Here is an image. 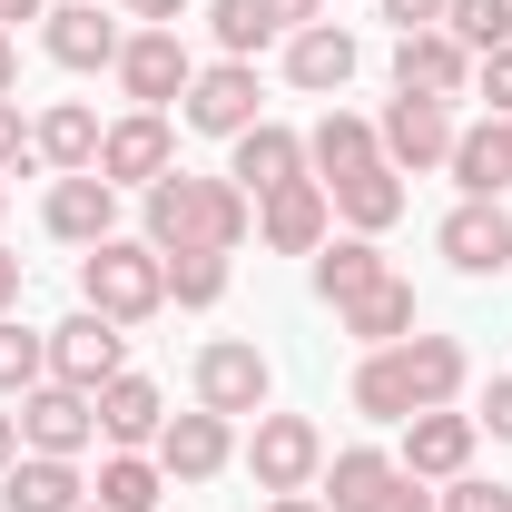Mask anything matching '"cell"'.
Returning <instances> with one entry per match:
<instances>
[{
	"label": "cell",
	"mask_w": 512,
	"mask_h": 512,
	"mask_svg": "<svg viewBox=\"0 0 512 512\" xmlns=\"http://www.w3.org/2000/svg\"><path fill=\"white\" fill-rule=\"evenodd\" d=\"M473 375V355L453 345V335H404V345H375L365 365H355V414L365 424H404V414H434L453 404Z\"/></svg>",
	"instance_id": "1"
},
{
	"label": "cell",
	"mask_w": 512,
	"mask_h": 512,
	"mask_svg": "<svg viewBox=\"0 0 512 512\" xmlns=\"http://www.w3.org/2000/svg\"><path fill=\"white\" fill-rule=\"evenodd\" d=\"M138 197H148V247L158 256H188V247L237 256L256 237V197L237 188V178H188V168H168L158 188H138Z\"/></svg>",
	"instance_id": "2"
},
{
	"label": "cell",
	"mask_w": 512,
	"mask_h": 512,
	"mask_svg": "<svg viewBox=\"0 0 512 512\" xmlns=\"http://www.w3.org/2000/svg\"><path fill=\"white\" fill-rule=\"evenodd\" d=\"M79 306L109 325H148L168 306V256L148 247V237H99V247L79 256Z\"/></svg>",
	"instance_id": "3"
},
{
	"label": "cell",
	"mask_w": 512,
	"mask_h": 512,
	"mask_svg": "<svg viewBox=\"0 0 512 512\" xmlns=\"http://www.w3.org/2000/svg\"><path fill=\"white\" fill-rule=\"evenodd\" d=\"M247 473H256V493H316V473H325V434L306 424V414H256V434H247Z\"/></svg>",
	"instance_id": "4"
},
{
	"label": "cell",
	"mask_w": 512,
	"mask_h": 512,
	"mask_svg": "<svg viewBox=\"0 0 512 512\" xmlns=\"http://www.w3.org/2000/svg\"><path fill=\"white\" fill-rule=\"evenodd\" d=\"M375 138H384V168H394V178H424V168L453 158L463 128H453V99H404V89H394V109L375 119Z\"/></svg>",
	"instance_id": "5"
},
{
	"label": "cell",
	"mask_w": 512,
	"mask_h": 512,
	"mask_svg": "<svg viewBox=\"0 0 512 512\" xmlns=\"http://www.w3.org/2000/svg\"><path fill=\"white\" fill-rule=\"evenodd\" d=\"M178 168V128H168V109H128V119H109V138H99V178L109 188H158Z\"/></svg>",
	"instance_id": "6"
},
{
	"label": "cell",
	"mask_w": 512,
	"mask_h": 512,
	"mask_svg": "<svg viewBox=\"0 0 512 512\" xmlns=\"http://www.w3.org/2000/svg\"><path fill=\"white\" fill-rule=\"evenodd\" d=\"M266 394H276V375H266V355H256L247 335H217V345H197V404L207 414H266Z\"/></svg>",
	"instance_id": "7"
},
{
	"label": "cell",
	"mask_w": 512,
	"mask_h": 512,
	"mask_svg": "<svg viewBox=\"0 0 512 512\" xmlns=\"http://www.w3.org/2000/svg\"><path fill=\"white\" fill-rule=\"evenodd\" d=\"M10 414H20V453H60V463H79L89 434H99V404L79 384H30Z\"/></svg>",
	"instance_id": "8"
},
{
	"label": "cell",
	"mask_w": 512,
	"mask_h": 512,
	"mask_svg": "<svg viewBox=\"0 0 512 512\" xmlns=\"http://www.w3.org/2000/svg\"><path fill=\"white\" fill-rule=\"evenodd\" d=\"M109 375H128V325H109V316H79L69 325H50V384H79V394H99Z\"/></svg>",
	"instance_id": "9"
},
{
	"label": "cell",
	"mask_w": 512,
	"mask_h": 512,
	"mask_svg": "<svg viewBox=\"0 0 512 512\" xmlns=\"http://www.w3.org/2000/svg\"><path fill=\"white\" fill-rule=\"evenodd\" d=\"M178 119L197 138H247L256 128V60H207L188 79V99H178Z\"/></svg>",
	"instance_id": "10"
},
{
	"label": "cell",
	"mask_w": 512,
	"mask_h": 512,
	"mask_svg": "<svg viewBox=\"0 0 512 512\" xmlns=\"http://www.w3.org/2000/svg\"><path fill=\"white\" fill-rule=\"evenodd\" d=\"M394 89H404V99H463V89H473V50L453 40L444 20H434V30H404V40H394Z\"/></svg>",
	"instance_id": "11"
},
{
	"label": "cell",
	"mask_w": 512,
	"mask_h": 512,
	"mask_svg": "<svg viewBox=\"0 0 512 512\" xmlns=\"http://www.w3.org/2000/svg\"><path fill=\"white\" fill-rule=\"evenodd\" d=\"M227 463H237V424H227V414L197 404V414H168V424H158V473H168V483H217Z\"/></svg>",
	"instance_id": "12"
},
{
	"label": "cell",
	"mask_w": 512,
	"mask_h": 512,
	"mask_svg": "<svg viewBox=\"0 0 512 512\" xmlns=\"http://www.w3.org/2000/svg\"><path fill=\"white\" fill-rule=\"evenodd\" d=\"M473 444H483V424L473 414H453V404H434V414H404V473L414 483H453V473H473Z\"/></svg>",
	"instance_id": "13"
},
{
	"label": "cell",
	"mask_w": 512,
	"mask_h": 512,
	"mask_svg": "<svg viewBox=\"0 0 512 512\" xmlns=\"http://www.w3.org/2000/svg\"><path fill=\"white\" fill-rule=\"evenodd\" d=\"M188 79H197V60H188V40H178V30H128V50H119V89L138 99V109H168V99H188Z\"/></svg>",
	"instance_id": "14"
},
{
	"label": "cell",
	"mask_w": 512,
	"mask_h": 512,
	"mask_svg": "<svg viewBox=\"0 0 512 512\" xmlns=\"http://www.w3.org/2000/svg\"><path fill=\"white\" fill-rule=\"evenodd\" d=\"M40 50H50L60 69H119L128 30L99 10V0H50V20H40Z\"/></svg>",
	"instance_id": "15"
},
{
	"label": "cell",
	"mask_w": 512,
	"mask_h": 512,
	"mask_svg": "<svg viewBox=\"0 0 512 512\" xmlns=\"http://www.w3.org/2000/svg\"><path fill=\"white\" fill-rule=\"evenodd\" d=\"M325 227H335V197H325V178H296V188L256 197V247H276V256H316V247H325Z\"/></svg>",
	"instance_id": "16"
},
{
	"label": "cell",
	"mask_w": 512,
	"mask_h": 512,
	"mask_svg": "<svg viewBox=\"0 0 512 512\" xmlns=\"http://www.w3.org/2000/svg\"><path fill=\"white\" fill-rule=\"evenodd\" d=\"M434 247L453 256V276H503V266H512V207H503V197H463Z\"/></svg>",
	"instance_id": "17"
},
{
	"label": "cell",
	"mask_w": 512,
	"mask_h": 512,
	"mask_svg": "<svg viewBox=\"0 0 512 512\" xmlns=\"http://www.w3.org/2000/svg\"><path fill=\"white\" fill-rule=\"evenodd\" d=\"M40 217H50V237H60V247H99V237H119V188H109V178H99V168H79V178H60V188H50V207H40Z\"/></svg>",
	"instance_id": "18"
},
{
	"label": "cell",
	"mask_w": 512,
	"mask_h": 512,
	"mask_svg": "<svg viewBox=\"0 0 512 512\" xmlns=\"http://www.w3.org/2000/svg\"><path fill=\"white\" fill-rule=\"evenodd\" d=\"M227 148H237V158H227V178H237L247 197H276V188H296V178H306V138H296V128H276V119H256L247 138H227Z\"/></svg>",
	"instance_id": "19"
},
{
	"label": "cell",
	"mask_w": 512,
	"mask_h": 512,
	"mask_svg": "<svg viewBox=\"0 0 512 512\" xmlns=\"http://www.w3.org/2000/svg\"><path fill=\"white\" fill-rule=\"evenodd\" d=\"M355 30H335V20H306V30H286V79L306 89V99H335L345 79H355Z\"/></svg>",
	"instance_id": "20"
},
{
	"label": "cell",
	"mask_w": 512,
	"mask_h": 512,
	"mask_svg": "<svg viewBox=\"0 0 512 512\" xmlns=\"http://www.w3.org/2000/svg\"><path fill=\"white\" fill-rule=\"evenodd\" d=\"M99 109L89 99H50L40 119H30V148H40V168H60V178H79V168H99Z\"/></svg>",
	"instance_id": "21"
},
{
	"label": "cell",
	"mask_w": 512,
	"mask_h": 512,
	"mask_svg": "<svg viewBox=\"0 0 512 512\" xmlns=\"http://www.w3.org/2000/svg\"><path fill=\"white\" fill-rule=\"evenodd\" d=\"M0 503L10 512H79L89 483H79V463H60V453H20V463L0 473Z\"/></svg>",
	"instance_id": "22"
},
{
	"label": "cell",
	"mask_w": 512,
	"mask_h": 512,
	"mask_svg": "<svg viewBox=\"0 0 512 512\" xmlns=\"http://www.w3.org/2000/svg\"><path fill=\"white\" fill-rule=\"evenodd\" d=\"M89 404H99V434H109L119 453L158 444V424H168V404H158V384H148V375H109Z\"/></svg>",
	"instance_id": "23"
},
{
	"label": "cell",
	"mask_w": 512,
	"mask_h": 512,
	"mask_svg": "<svg viewBox=\"0 0 512 512\" xmlns=\"http://www.w3.org/2000/svg\"><path fill=\"white\" fill-rule=\"evenodd\" d=\"M335 325H345L365 355H375V345H404V335H414V286H404V276H375L365 296L335 306Z\"/></svg>",
	"instance_id": "24"
},
{
	"label": "cell",
	"mask_w": 512,
	"mask_h": 512,
	"mask_svg": "<svg viewBox=\"0 0 512 512\" xmlns=\"http://www.w3.org/2000/svg\"><path fill=\"white\" fill-rule=\"evenodd\" d=\"M394 473H404V463H394L384 444H345V453H325V473H316L325 493H316V503L325 512H375V493L394 483Z\"/></svg>",
	"instance_id": "25"
},
{
	"label": "cell",
	"mask_w": 512,
	"mask_h": 512,
	"mask_svg": "<svg viewBox=\"0 0 512 512\" xmlns=\"http://www.w3.org/2000/svg\"><path fill=\"white\" fill-rule=\"evenodd\" d=\"M384 158V138H375V119H355V109H325L316 128H306V168L316 178H355V168H375Z\"/></svg>",
	"instance_id": "26"
},
{
	"label": "cell",
	"mask_w": 512,
	"mask_h": 512,
	"mask_svg": "<svg viewBox=\"0 0 512 512\" xmlns=\"http://www.w3.org/2000/svg\"><path fill=\"white\" fill-rule=\"evenodd\" d=\"M325 197H335V217H345V227H355V237H384V227H394V217H404V178H394V168H355V178H325Z\"/></svg>",
	"instance_id": "27"
},
{
	"label": "cell",
	"mask_w": 512,
	"mask_h": 512,
	"mask_svg": "<svg viewBox=\"0 0 512 512\" xmlns=\"http://www.w3.org/2000/svg\"><path fill=\"white\" fill-rule=\"evenodd\" d=\"M444 168H453V188H463V197H503V188H512V138H503V119L463 128Z\"/></svg>",
	"instance_id": "28"
},
{
	"label": "cell",
	"mask_w": 512,
	"mask_h": 512,
	"mask_svg": "<svg viewBox=\"0 0 512 512\" xmlns=\"http://www.w3.org/2000/svg\"><path fill=\"white\" fill-rule=\"evenodd\" d=\"M375 276H394V266H384V247H375V237H355V227H345V237H325V247H316V296H325V306H345V296H365Z\"/></svg>",
	"instance_id": "29"
},
{
	"label": "cell",
	"mask_w": 512,
	"mask_h": 512,
	"mask_svg": "<svg viewBox=\"0 0 512 512\" xmlns=\"http://www.w3.org/2000/svg\"><path fill=\"white\" fill-rule=\"evenodd\" d=\"M158 493H168L158 453H109L99 483H89V503H109V512H158Z\"/></svg>",
	"instance_id": "30"
},
{
	"label": "cell",
	"mask_w": 512,
	"mask_h": 512,
	"mask_svg": "<svg viewBox=\"0 0 512 512\" xmlns=\"http://www.w3.org/2000/svg\"><path fill=\"white\" fill-rule=\"evenodd\" d=\"M30 384H50V335H30L20 316H0V404H20Z\"/></svg>",
	"instance_id": "31"
},
{
	"label": "cell",
	"mask_w": 512,
	"mask_h": 512,
	"mask_svg": "<svg viewBox=\"0 0 512 512\" xmlns=\"http://www.w3.org/2000/svg\"><path fill=\"white\" fill-rule=\"evenodd\" d=\"M444 30L483 60V50H512V0H444Z\"/></svg>",
	"instance_id": "32"
},
{
	"label": "cell",
	"mask_w": 512,
	"mask_h": 512,
	"mask_svg": "<svg viewBox=\"0 0 512 512\" xmlns=\"http://www.w3.org/2000/svg\"><path fill=\"white\" fill-rule=\"evenodd\" d=\"M207 30H217V50H227V60H256V50L276 40V20H266L256 0H207Z\"/></svg>",
	"instance_id": "33"
},
{
	"label": "cell",
	"mask_w": 512,
	"mask_h": 512,
	"mask_svg": "<svg viewBox=\"0 0 512 512\" xmlns=\"http://www.w3.org/2000/svg\"><path fill=\"white\" fill-rule=\"evenodd\" d=\"M168 296H178V306H197V316H207V306L227 296V256H207V247L168 256Z\"/></svg>",
	"instance_id": "34"
},
{
	"label": "cell",
	"mask_w": 512,
	"mask_h": 512,
	"mask_svg": "<svg viewBox=\"0 0 512 512\" xmlns=\"http://www.w3.org/2000/svg\"><path fill=\"white\" fill-rule=\"evenodd\" d=\"M40 168V148H30V119H20V99H0V178H30Z\"/></svg>",
	"instance_id": "35"
},
{
	"label": "cell",
	"mask_w": 512,
	"mask_h": 512,
	"mask_svg": "<svg viewBox=\"0 0 512 512\" xmlns=\"http://www.w3.org/2000/svg\"><path fill=\"white\" fill-rule=\"evenodd\" d=\"M444 512H512V483H483V473H453Z\"/></svg>",
	"instance_id": "36"
},
{
	"label": "cell",
	"mask_w": 512,
	"mask_h": 512,
	"mask_svg": "<svg viewBox=\"0 0 512 512\" xmlns=\"http://www.w3.org/2000/svg\"><path fill=\"white\" fill-rule=\"evenodd\" d=\"M473 89L493 99V119H512V50H483L473 60Z\"/></svg>",
	"instance_id": "37"
},
{
	"label": "cell",
	"mask_w": 512,
	"mask_h": 512,
	"mask_svg": "<svg viewBox=\"0 0 512 512\" xmlns=\"http://www.w3.org/2000/svg\"><path fill=\"white\" fill-rule=\"evenodd\" d=\"M375 512H444V503H434V493H424L414 473H394V483H384V493H375Z\"/></svg>",
	"instance_id": "38"
},
{
	"label": "cell",
	"mask_w": 512,
	"mask_h": 512,
	"mask_svg": "<svg viewBox=\"0 0 512 512\" xmlns=\"http://www.w3.org/2000/svg\"><path fill=\"white\" fill-rule=\"evenodd\" d=\"M473 424H493V434L512 444V375H493V384H483V414H473Z\"/></svg>",
	"instance_id": "39"
},
{
	"label": "cell",
	"mask_w": 512,
	"mask_h": 512,
	"mask_svg": "<svg viewBox=\"0 0 512 512\" xmlns=\"http://www.w3.org/2000/svg\"><path fill=\"white\" fill-rule=\"evenodd\" d=\"M384 20H394V40H404V30H434L444 0H384Z\"/></svg>",
	"instance_id": "40"
},
{
	"label": "cell",
	"mask_w": 512,
	"mask_h": 512,
	"mask_svg": "<svg viewBox=\"0 0 512 512\" xmlns=\"http://www.w3.org/2000/svg\"><path fill=\"white\" fill-rule=\"evenodd\" d=\"M128 20H148V30H178V20H188V0H119Z\"/></svg>",
	"instance_id": "41"
},
{
	"label": "cell",
	"mask_w": 512,
	"mask_h": 512,
	"mask_svg": "<svg viewBox=\"0 0 512 512\" xmlns=\"http://www.w3.org/2000/svg\"><path fill=\"white\" fill-rule=\"evenodd\" d=\"M256 10H266L276 30H306V20H325V0H256Z\"/></svg>",
	"instance_id": "42"
},
{
	"label": "cell",
	"mask_w": 512,
	"mask_h": 512,
	"mask_svg": "<svg viewBox=\"0 0 512 512\" xmlns=\"http://www.w3.org/2000/svg\"><path fill=\"white\" fill-rule=\"evenodd\" d=\"M20 286H30V266H20V256L0 247V316H10V306H20Z\"/></svg>",
	"instance_id": "43"
},
{
	"label": "cell",
	"mask_w": 512,
	"mask_h": 512,
	"mask_svg": "<svg viewBox=\"0 0 512 512\" xmlns=\"http://www.w3.org/2000/svg\"><path fill=\"white\" fill-rule=\"evenodd\" d=\"M0 99H20V40L0 30Z\"/></svg>",
	"instance_id": "44"
},
{
	"label": "cell",
	"mask_w": 512,
	"mask_h": 512,
	"mask_svg": "<svg viewBox=\"0 0 512 512\" xmlns=\"http://www.w3.org/2000/svg\"><path fill=\"white\" fill-rule=\"evenodd\" d=\"M20 20H50V0H0V30H20Z\"/></svg>",
	"instance_id": "45"
},
{
	"label": "cell",
	"mask_w": 512,
	"mask_h": 512,
	"mask_svg": "<svg viewBox=\"0 0 512 512\" xmlns=\"http://www.w3.org/2000/svg\"><path fill=\"white\" fill-rule=\"evenodd\" d=\"M20 463V414H0V473Z\"/></svg>",
	"instance_id": "46"
},
{
	"label": "cell",
	"mask_w": 512,
	"mask_h": 512,
	"mask_svg": "<svg viewBox=\"0 0 512 512\" xmlns=\"http://www.w3.org/2000/svg\"><path fill=\"white\" fill-rule=\"evenodd\" d=\"M266 512H325L316 493H266Z\"/></svg>",
	"instance_id": "47"
},
{
	"label": "cell",
	"mask_w": 512,
	"mask_h": 512,
	"mask_svg": "<svg viewBox=\"0 0 512 512\" xmlns=\"http://www.w3.org/2000/svg\"><path fill=\"white\" fill-rule=\"evenodd\" d=\"M0 207H10V178H0Z\"/></svg>",
	"instance_id": "48"
},
{
	"label": "cell",
	"mask_w": 512,
	"mask_h": 512,
	"mask_svg": "<svg viewBox=\"0 0 512 512\" xmlns=\"http://www.w3.org/2000/svg\"><path fill=\"white\" fill-rule=\"evenodd\" d=\"M79 512H109V503H79Z\"/></svg>",
	"instance_id": "49"
},
{
	"label": "cell",
	"mask_w": 512,
	"mask_h": 512,
	"mask_svg": "<svg viewBox=\"0 0 512 512\" xmlns=\"http://www.w3.org/2000/svg\"><path fill=\"white\" fill-rule=\"evenodd\" d=\"M503 138H512V119H503Z\"/></svg>",
	"instance_id": "50"
}]
</instances>
